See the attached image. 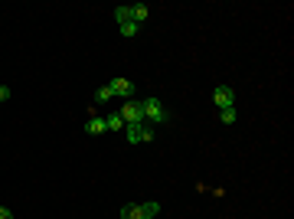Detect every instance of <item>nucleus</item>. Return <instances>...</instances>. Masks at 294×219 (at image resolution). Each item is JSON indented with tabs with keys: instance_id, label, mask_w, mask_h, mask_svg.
Instances as JSON below:
<instances>
[{
	"instance_id": "nucleus-1",
	"label": "nucleus",
	"mask_w": 294,
	"mask_h": 219,
	"mask_svg": "<svg viewBox=\"0 0 294 219\" xmlns=\"http://www.w3.org/2000/svg\"><path fill=\"white\" fill-rule=\"evenodd\" d=\"M141 105H144V121L147 125H163V121H170L167 108H163L157 98H141Z\"/></svg>"
},
{
	"instance_id": "nucleus-2",
	"label": "nucleus",
	"mask_w": 294,
	"mask_h": 219,
	"mask_svg": "<svg viewBox=\"0 0 294 219\" xmlns=\"http://www.w3.org/2000/svg\"><path fill=\"white\" fill-rule=\"evenodd\" d=\"M118 115H121L124 125H144V105H141L138 98H128V102H124V108L118 111Z\"/></svg>"
},
{
	"instance_id": "nucleus-3",
	"label": "nucleus",
	"mask_w": 294,
	"mask_h": 219,
	"mask_svg": "<svg viewBox=\"0 0 294 219\" xmlns=\"http://www.w3.org/2000/svg\"><path fill=\"white\" fill-rule=\"evenodd\" d=\"M108 85H111V95H121L124 102H128V98H134V85H131V78H111Z\"/></svg>"
},
{
	"instance_id": "nucleus-4",
	"label": "nucleus",
	"mask_w": 294,
	"mask_h": 219,
	"mask_svg": "<svg viewBox=\"0 0 294 219\" xmlns=\"http://www.w3.org/2000/svg\"><path fill=\"white\" fill-rule=\"evenodd\" d=\"M213 102L219 105V111H222V108H232V105H235V92L229 85H219L216 95H213Z\"/></svg>"
},
{
	"instance_id": "nucleus-5",
	"label": "nucleus",
	"mask_w": 294,
	"mask_h": 219,
	"mask_svg": "<svg viewBox=\"0 0 294 219\" xmlns=\"http://www.w3.org/2000/svg\"><path fill=\"white\" fill-rule=\"evenodd\" d=\"M147 16H150V7H147V3H134V7H131V20H134L138 26L144 23Z\"/></svg>"
},
{
	"instance_id": "nucleus-6",
	"label": "nucleus",
	"mask_w": 294,
	"mask_h": 219,
	"mask_svg": "<svg viewBox=\"0 0 294 219\" xmlns=\"http://www.w3.org/2000/svg\"><path fill=\"white\" fill-rule=\"evenodd\" d=\"M108 128H105V118H88L85 121V134H105Z\"/></svg>"
},
{
	"instance_id": "nucleus-7",
	"label": "nucleus",
	"mask_w": 294,
	"mask_h": 219,
	"mask_svg": "<svg viewBox=\"0 0 294 219\" xmlns=\"http://www.w3.org/2000/svg\"><path fill=\"white\" fill-rule=\"evenodd\" d=\"M124 141L128 144H141V125H124Z\"/></svg>"
},
{
	"instance_id": "nucleus-8",
	"label": "nucleus",
	"mask_w": 294,
	"mask_h": 219,
	"mask_svg": "<svg viewBox=\"0 0 294 219\" xmlns=\"http://www.w3.org/2000/svg\"><path fill=\"white\" fill-rule=\"evenodd\" d=\"M157 216H160V206L157 203H144L141 206V219H157Z\"/></svg>"
},
{
	"instance_id": "nucleus-9",
	"label": "nucleus",
	"mask_w": 294,
	"mask_h": 219,
	"mask_svg": "<svg viewBox=\"0 0 294 219\" xmlns=\"http://www.w3.org/2000/svg\"><path fill=\"white\" fill-rule=\"evenodd\" d=\"M121 219H141V206L138 203H128L121 210Z\"/></svg>"
},
{
	"instance_id": "nucleus-10",
	"label": "nucleus",
	"mask_w": 294,
	"mask_h": 219,
	"mask_svg": "<svg viewBox=\"0 0 294 219\" xmlns=\"http://www.w3.org/2000/svg\"><path fill=\"white\" fill-rule=\"evenodd\" d=\"M115 20H118V26L131 23V7H115Z\"/></svg>"
},
{
	"instance_id": "nucleus-11",
	"label": "nucleus",
	"mask_w": 294,
	"mask_h": 219,
	"mask_svg": "<svg viewBox=\"0 0 294 219\" xmlns=\"http://www.w3.org/2000/svg\"><path fill=\"white\" fill-rule=\"evenodd\" d=\"M105 128H108V131H124V121H121V115H111V118H105Z\"/></svg>"
},
{
	"instance_id": "nucleus-12",
	"label": "nucleus",
	"mask_w": 294,
	"mask_h": 219,
	"mask_svg": "<svg viewBox=\"0 0 294 219\" xmlns=\"http://www.w3.org/2000/svg\"><path fill=\"white\" fill-rule=\"evenodd\" d=\"M147 141H154V125H141V144H147Z\"/></svg>"
},
{
	"instance_id": "nucleus-13",
	"label": "nucleus",
	"mask_w": 294,
	"mask_h": 219,
	"mask_svg": "<svg viewBox=\"0 0 294 219\" xmlns=\"http://www.w3.org/2000/svg\"><path fill=\"white\" fill-rule=\"evenodd\" d=\"M219 118H222V125H235V105H232V108H222V111H219Z\"/></svg>"
},
{
	"instance_id": "nucleus-14",
	"label": "nucleus",
	"mask_w": 294,
	"mask_h": 219,
	"mask_svg": "<svg viewBox=\"0 0 294 219\" xmlns=\"http://www.w3.org/2000/svg\"><path fill=\"white\" fill-rule=\"evenodd\" d=\"M108 98H115V95H111V85H101L98 92H95V102H108Z\"/></svg>"
},
{
	"instance_id": "nucleus-15",
	"label": "nucleus",
	"mask_w": 294,
	"mask_h": 219,
	"mask_svg": "<svg viewBox=\"0 0 294 219\" xmlns=\"http://www.w3.org/2000/svg\"><path fill=\"white\" fill-rule=\"evenodd\" d=\"M138 30H141V26L134 23V20H131V23H121V36H134Z\"/></svg>"
},
{
	"instance_id": "nucleus-16",
	"label": "nucleus",
	"mask_w": 294,
	"mask_h": 219,
	"mask_svg": "<svg viewBox=\"0 0 294 219\" xmlns=\"http://www.w3.org/2000/svg\"><path fill=\"white\" fill-rule=\"evenodd\" d=\"M10 98V85H0V102H7Z\"/></svg>"
},
{
	"instance_id": "nucleus-17",
	"label": "nucleus",
	"mask_w": 294,
	"mask_h": 219,
	"mask_svg": "<svg viewBox=\"0 0 294 219\" xmlns=\"http://www.w3.org/2000/svg\"><path fill=\"white\" fill-rule=\"evenodd\" d=\"M0 219H13V213H10L7 206H0Z\"/></svg>"
}]
</instances>
